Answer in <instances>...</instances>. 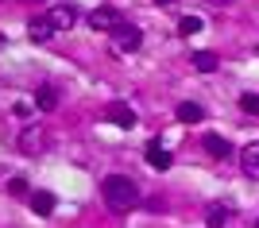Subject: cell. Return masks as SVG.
Wrapping results in <instances>:
<instances>
[{"instance_id": "obj_9", "label": "cell", "mask_w": 259, "mask_h": 228, "mask_svg": "<svg viewBox=\"0 0 259 228\" xmlns=\"http://www.w3.org/2000/svg\"><path fill=\"white\" fill-rule=\"evenodd\" d=\"M27 35H31V43H47L54 35V23L47 20V16H35V20L27 23Z\"/></svg>"}, {"instance_id": "obj_14", "label": "cell", "mask_w": 259, "mask_h": 228, "mask_svg": "<svg viewBox=\"0 0 259 228\" xmlns=\"http://www.w3.org/2000/svg\"><path fill=\"white\" fill-rule=\"evenodd\" d=\"M194 70L213 74V70H217V55H213V51H197V55H194Z\"/></svg>"}, {"instance_id": "obj_19", "label": "cell", "mask_w": 259, "mask_h": 228, "mask_svg": "<svg viewBox=\"0 0 259 228\" xmlns=\"http://www.w3.org/2000/svg\"><path fill=\"white\" fill-rule=\"evenodd\" d=\"M155 4H178V0H155Z\"/></svg>"}, {"instance_id": "obj_12", "label": "cell", "mask_w": 259, "mask_h": 228, "mask_svg": "<svg viewBox=\"0 0 259 228\" xmlns=\"http://www.w3.org/2000/svg\"><path fill=\"white\" fill-rule=\"evenodd\" d=\"M35 105H39L43 112H54V109H58V89H54V85H39V89H35Z\"/></svg>"}, {"instance_id": "obj_20", "label": "cell", "mask_w": 259, "mask_h": 228, "mask_svg": "<svg viewBox=\"0 0 259 228\" xmlns=\"http://www.w3.org/2000/svg\"><path fill=\"white\" fill-rule=\"evenodd\" d=\"M213 4H228V0H213Z\"/></svg>"}, {"instance_id": "obj_2", "label": "cell", "mask_w": 259, "mask_h": 228, "mask_svg": "<svg viewBox=\"0 0 259 228\" xmlns=\"http://www.w3.org/2000/svg\"><path fill=\"white\" fill-rule=\"evenodd\" d=\"M89 27H93V31H108V35H112V31L124 27V16H120L116 8H108V4H105V8H93V12H89Z\"/></svg>"}, {"instance_id": "obj_8", "label": "cell", "mask_w": 259, "mask_h": 228, "mask_svg": "<svg viewBox=\"0 0 259 228\" xmlns=\"http://www.w3.org/2000/svg\"><path fill=\"white\" fill-rule=\"evenodd\" d=\"M47 20L54 23V31H66V27H74V20H77V12L70 8V4H54V8L47 12Z\"/></svg>"}, {"instance_id": "obj_18", "label": "cell", "mask_w": 259, "mask_h": 228, "mask_svg": "<svg viewBox=\"0 0 259 228\" xmlns=\"http://www.w3.org/2000/svg\"><path fill=\"white\" fill-rule=\"evenodd\" d=\"M8 194L23 197V194H27V178H12V182H8Z\"/></svg>"}, {"instance_id": "obj_13", "label": "cell", "mask_w": 259, "mask_h": 228, "mask_svg": "<svg viewBox=\"0 0 259 228\" xmlns=\"http://www.w3.org/2000/svg\"><path fill=\"white\" fill-rule=\"evenodd\" d=\"M31 209L39 213V217H51V213H54V194H47V190H35V194H31Z\"/></svg>"}, {"instance_id": "obj_17", "label": "cell", "mask_w": 259, "mask_h": 228, "mask_svg": "<svg viewBox=\"0 0 259 228\" xmlns=\"http://www.w3.org/2000/svg\"><path fill=\"white\" fill-rule=\"evenodd\" d=\"M240 109L248 112V116H259V97L255 93H244V97H240Z\"/></svg>"}, {"instance_id": "obj_5", "label": "cell", "mask_w": 259, "mask_h": 228, "mask_svg": "<svg viewBox=\"0 0 259 228\" xmlns=\"http://www.w3.org/2000/svg\"><path fill=\"white\" fill-rule=\"evenodd\" d=\"M43 147H47V131L39 128V124L23 128V135H20V151H23V155H39Z\"/></svg>"}, {"instance_id": "obj_6", "label": "cell", "mask_w": 259, "mask_h": 228, "mask_svg": "<svg viewBox=\"0 0 259 228\" xmlns=\"http://www.w3.org/2000/svg\"><path fill=\"white\" fill-rule=\"evenodd\" d=\"M170 151H166V147H162L159 140H151L147 143V166H151V170H170Z\"/></svg>"}, {"instance_id": "obj_1", "label": "cell", "mask_w": 259, "mask_h": 228, "mask_svg": "<svg viewBox=\"0 0 259 228\" xmlns=\"http://www.w3.org/2000/svg\"><path fill=\"white\" fill-rule=\"evenodd\" d=\"M101 194H105L112 213H128V209L140 205V186H136V178H128V174H108L105 182H101Z\"/></svg>"}, {"instance_id": "obj_10", "label": "cell", "mask_w": 259, "mask_h": 228, "mask_svg": "<svg viewBox=\"0 0 259 228\" xmlns=\"http://www.w3.org/2000/svg\"><path fill=\"white\" fill-rule=\"evenodd\" d=\"M201 143H205V151L213 155V159H228V155H232V147H228V140H225V135H217V131H209V135H205V140H201Z\"/></svg>"}, {"instance_id": "obj_16", "label": "cell", "mask_w": 259, "mask_h": 228, "mask_svg": "<svg viewBox=\"0 0 259 228\" xmlns=\"http://www.w3.org/2000/svg\"><path fill=\"white\" fill-rule=\"evenodd\" d=\"M197 31H201V16H182V20H178V35L190 39V35H197Z\"/></svg>"}, {"instance_id": "obj_3", "label": "cell", "mask_w": 259, "mask_h": 228, "mask_svg": "<svg viewBox=\"0 0 259 228\" xmlns=\"http://www.w3.org/2000/svg\"><path fill=\"white\" fill-rule=\"evenodd\" d=\"M140 43H143V31L132 27V23H124L120 31H112V55H128V51H136Z\"/></svg>"}, {"instance_id": "obj_21", "label": "cell", "mask_w": 259, "mask_h": 228, "mask_svg": "<svg viewBox=\"0 0 259 228\" xmlns=\"http://www.w3.org/2000/svg\"><path fill=\"white\" fill-rule=\"evenodd\" d=\"M255 228H259V220H255Z\"/></svg>"}, {"instance_id": "obj_7", "label": "cell", "mask_w": 259, "mask_h": 228, "mask_svg": "<svg viewBox=\"0 0 259 228\" xmlns=\"http://www.w3.org/2000/svg\"><path fill=\"white\" fill-rule=\"evenodd\" d=\"M240 170L248 174L251 182H259V143H248V147L240 151Z\"/></svg>"}, {"instance_id": "obj_4", "label": "cell", "mask_w": 259, "mask_h": 228, "mask_svg": "<svg viewBox=\"0 0 259 228\" xmlns=\"http://www.w3.org/2000/svg\"><path fill=\"white\" fill-rule=\"evenodd\" d=\"M105 120H112L116 128H136V124H140V120H136V109H132L128 101H112L105 109Z\"/></svg>"}, {"instance_id": "obj_15", "label": "cell", "mask_w": 259, "mask_h": 228, "mask_svg": "<svg viewBox=\"0 0 259 228\" xmlns=\"http://www.w3.org/2000/svg\"><path fill=\"white\" fill-rule=\"evenodd\" d=\"M225 220H228V209L225 205H209L205 209V224L209 228H225Z\"/></svg>"}, {"instance_id": "obj_11", "label": "cell", "mask_w": 259, "mask_h": 228, "mask_svg": "<svg viewBox=\"0 0 259 228\" xmlns=\"http://www.w3.org/2000/svg\"><path fill=\"white\" fill-rule=\"evenodd\" d=\"M174 116L182 120V124H197V120H205V109H201V105H194V101H182V105L174 109Z\"/></svg>"}]
</instances>
